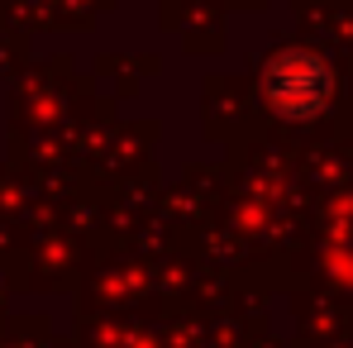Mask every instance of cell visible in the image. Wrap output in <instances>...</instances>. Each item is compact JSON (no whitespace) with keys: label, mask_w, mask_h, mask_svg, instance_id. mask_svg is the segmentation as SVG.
<instances>
[{"label":"cell","mask_w":353,"mask_h":348,"mask_svg":"<svg viewBox=\"0 0 353 348\" xmlns=\"http://www.w3.org/2000/svg\"><path fill=\"white\" fill-rule=\"evenodd\" d=\"M334 96V72L320 53H305V48H287L268 62L263 72V101L277 110L282 119H315L325 115Z\"/></svg>","instance_id":"1"}]
</instances>
